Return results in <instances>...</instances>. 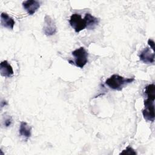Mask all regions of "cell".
I'll return each mask as SVG.
<instances>
[{
    "mask_svg": "<svg viewBox=\"0 0 155 155\" xmlns=\"http://www.w3.org/2000/svg\"><path fill=\"white\" fill-rule=\"evenodd\" d=\"M145 93L147 98L144 101V109L142 110V114L146 120L153 122L154 120V84L148 85L145 87Z\"/></svg>",
    "mask_w": 155,
    "mask_h": 155,
    "instance_id": "obj_1",
    "label": "cell"
},
{
    "mask_svg": "<svg viewBox=\"0 0 155 155\" xmlns=\"http://www.w3.org/2000/svg\"><path fill=\"white\" fill-rule=\"evenodd\" d=\"M135 80L134 78H126L120 75L114 74L111 75L105 81V84L111 89L117 91H121L128 84L133 82Z\"/></svg>",
    "mask_w": 155,
    "mask_h": 155,
    "instance_id": "obj_2",
    "label": "cell"
},
{
    "mask_svg": "<svg viewBox=\"0 0 155 155\" xmlns=\"http://www.w3.org/2000/svg\"><path fill=\"white\" fill-rule=\"evenodd\" d=\"M72 55L74 57V62L73 63L76 66L81 68H82L88 62V52L82 47L74 50L72 52Z\"/></svg>",
    "mask_w": 155,
    "mask_h": 155,
    "instance_id": "obj_3",
    "label": "cell"
},
{
    "mask_svg": "<svg viewBox=\"0 0 155 155\" xmlns=\"http://www.w3.org/2000/svg\"><path fill=\"white\" fill-rule=\"evenodd\" d=\"M71 27L74 30L76 33H78L85 28L87 25L84 19H82L81 16L78 13L72 14L69 20Z\"/></svg>",
    "mask_w": 155,
    "mask_h": 155,
    "instance_id": "obj_4",
    "label": "cell"
},
{
    "mask_svg": "<svg viewBox=\"0 0 155 155\" xmlns=\"http://www.w3.org/2000/svg\"><path fill=\"white\" fill-rule=\"evenodd\" d=\"M43 31L44 34L47 36L54 35L57 31V27L54 21L48 15H45L44 17Z\"/></svg>",
    "mask_w": 155,
    "mask_h": 155,
    "instance_id": "obj_5",
    "label": "cell"
},
{
    "mask_svg": "<svg viewBox=\"0 0 155 155\" xmlns=\"http://www.w3.org/2000/svg\"><path fill=\"white\" fill-rule=\"evenodd\" d=\"M140 60L145 64L154 62V51L150 47H147L142 50L139 55Z\"/></svg>",
    "mask_w": 155,
    "mask_h": 155,
    "instance_id": "obj_6",
    "label": "cell"
},
{
    "mask_svg": "<svg viewBox=\"0 0 155 155\" xmlns=\"http://www.w3.org/2000/svg\"><path fill=\"white\" fill-rule=\"evenodd\" d=\"M22 7L29 15H33L40 7L41 2L36 0H27L22 2Z\"/></svg>",
    "mask_w": 155,
    "mask_h": 155,
    "instance_id": "obj_7",
    "label": "cell"
},
{
    "mask_svg": "<svg viewBox=\"0 0 155 155\" xmlns=\"http://www.w3.org/2000/svg\"><path fill=\"white\" fill-rule=\"evenodd\" d=\"M1 75L4 77L10 78L13 74V70L7 61H3L0 64Z\"/></svg>",
    "mask_w": 155,
    "mask_h": 155,
    "instance_id": "obj_8",
    "label": "cell"
},
{
    "mask_svg": "<svg viewBox=\"0 0 155 155\" xmlns=\"http://www.w3.org/2000/svg\"><path fill=\"white\" fill-rule=\"evenodd\" d=\"M1 24L4 27L12 30L15 25V22L14 19L7 13L2 12L1 15Z\"/></svg>",
    "mask_w": 155,
    "mask_h": 155,
    "instance_id": "obj_9",
    "label": "cell"
},
{
    "mask_svg": "<svg viewBox=\"0 0 155 155\" xmlns=\"http://www.w3.org/2000/svg\"><path fill=\"white\" fill-rule=\"evenodd\" d=\"M84 19L85 21L87 28L89 30L94 29L99 23V19L93 16L90 13H86Z\"/></svg>",
    "mask_w": 155,
    "mask_h": 155,
    "instance_id": "obj_10",
    "label": "cell"
},
{
    "mask_svg": "<svg viewBox=\"0 0 155 155\" xmlns=\"http://www.w3.org/2000/svg\"><path fill=\"white\" fill-rule=\"evenodd\" d=\"M31 128L29 126L27 122H21L19 127V132L21 136L25 137L27 139L30 137L31 136Z\"/></svg>",
    "mask_w": 155,
    "mask_h": 155,
    "instance_id": "obj_11",
    "label": "cell"
},
{
    "mask_svg": "<svg viewBox=\"0 0 155 155\" xmlns=\"http://www.w3.org/2000/svg\"><path fill=\"white\" fill-rule=\"evenodd\" d=\"M120 154H129V155H136L137 154V153L136 151L131 147H127L126 149L123 150Z\"/></svg>",
    "mask_w": 155,
    "mask_h": 155,
    "instance_id": "obj_12",
    "label": "cell"
},
{
    "mask_svg": "<svg viewBox=\"0 0 155 155\" xmlns=\"http://www.w3.org/2000/svg\"><path fill=\"white\" fill-rule=\"evenodd\" d=\"M12 117H8L5 118V120L4 121V125L5 127H9L12 124Z\"/></svg>",
    "mask_w": 155,
    "mask_h": 155,
    "instance_id": "obj_13",
    "label": "cell"
},
{
    "mask_svg": "<svg viewBox=\"0 0 155 155\" xmlns=\"http://www.w3.org/2000/svg\"><path fill=\"white\" fill-rule=\"evenodd\" d=\"M148 44L149 46L150 47V48L151 50H153V51H154V41L149 39L148 41Z\"/></svg>",
    "mask_w": 155,
    "mask_h": 155,
    "instance_id": "obj_14",
    "label": "cell"
}]
</instances>
